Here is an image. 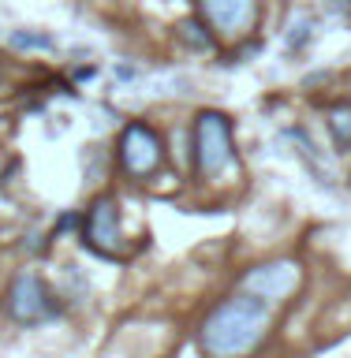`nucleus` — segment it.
<instances>
[{
    "instance_id": "nucleus-4",
    "label": "nucleus",
    "mask_w": 351,
    "mask_h": 358,
    "mask_svg": "<svg viewBox=\"0 0 351 358\" xmlns=\"http://www.w3.org/2000/svg\"><path fill=\"white\" fill-rule=\"evenodd\" d=\"M161 157H165V145L157 138L153 127H146V123H131L128 131H123L120 138V164L123 172L131 176H153L157 168H161Z\"/></svg>"
},
{
    "instance_id": "nucleus-1",
    "label": "nucleus",
    "mask_w": 351,
    "mask_h": 358,
    "mask_svg": "<svg viewBox=\"0 0 351 358\" xmlns=\"http://www.w3.org/2000/svg\"><path fill=\"white\" fill-rule=\"evenodd\" d=\"M269 324H273L269 302L247 295V291L232 295L221 306H213V313L202 324V351L209 358H243L266 340Z\"/></svg>"
},
{
    "instance_id": "nucleus-8",
    "label": "nucleus",
    "mask_w": 351,
    "mask_h": 358,
    "mask_svg": "<svg viewBox=\"0 0 351 358\" xmlns=\"http://www.w3.org/2000/svg\"><path fill=\"white\" fill-rule=\"evenodd\" d=\"M329 131L340 145H351V105H340L329 112Z\"/></svg>"
},
{
    "instance_id": "nucleus-7",
    "label": "nucleus",
    "mask_w": 351,
    "mask_h": 358,
    "mask_svg": "<svg viewBox=\"0 0 351 358\" xmlns=\"http://www.w3.org/2000/svg\"><path fill=\"white\" fill-rule=\"evenodd\" d=\"M120 206L112 198H97L94 201V209H90V217H86V243L94 246L97 254H116V246H120Z\"/></svg>"
},
{
    "instance_id": "nucleus-2",
    "label": "nucleus",
    "mask_w": 351,
    "mask_h": 358,
    "mask_svg": "<svg viewBox=\"0 0 351 358\" xmlns=\"http://www.w3.org/2000/svg\"><path fill=\"white\" fill-rule=\"evenodd\" d=\"M235 142H232V120L224 112H198L195 120V161L202 179H221L232 168Z\"/></svg>"
},
{
    "instance_id": "nucleus-9",
    "label": "nucleus",
    "mask_w": 351,
    "mask_h": 358,
    "mask_svg": "<svg viewBox=\"0 0 351 358\" xmlns=\"http://www.w3.org/2000/svg\"><path fill=\"white\" fill-rule=\"evenodd\" d=\"M11 41H15L19 49H41V45H49V38H30V34H15Z\"/></svg>"
},
{
    "instance_id": "nucleus-6",
    "label": "nucleus",
    "mask_w": 351,
    "mask_h": 358,
    "mask_svg": "<svg viewBox=\"0 0 351 358\" xmlns=\"http://www.w3.org/2000/svg\"><path fill=\"white\" fill-rule=\"evenodd\" d=\"M198 4H202V19L217 34H228V38L247 34L258 19V0H198Z\"/></svg>"
},
{
    "instance_id": "nucleus-5",
    "label": "nucleus",
    "mask_w": 351,
    "mask_h": 358,
    "mask_svg": "<svg viewBox=\"0 0 351 358\" xmlns=\"http://www.w3.org/2000/svg\"><path fill=\"white\" fill-rule=\"evenodd\" d=\"M299 280H303L299 262H269V265L251 268L243 276V287H247V295H254L262 302H280L299 287Z\"/></svg>"
},
{
    "instance_id": "nucleus-3",
    "label": "nucleus",
    "mask_w": 351,
    "mask_h": 358,
    "mask_svg": "<svg viewBox=\"0 0 351 358\" xmlns=\"http://www.w3.org/2000/svg\"><path fill=\"white\" fill-rule=\"evenodd\" d=\"M8 310L19 324H41L60 313V306L53 302V291L45 287V280L38 273H19L15 284L8 291Z\"/></svg>"
}]
</instances>
